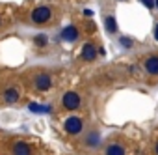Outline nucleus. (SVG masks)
Instances as JSON below:
<instances>
[{"instance_id":"obj_8","label":"nucleus","mask_w":158,"mask_h":155,"mask_svg":"<svg viewBox=\"0 0 158 155\" xmlns=\"http://www.w3.org/2000/svg\"><path fill=\"white\" fill-rule=\"evenodd\" d=\"M2 99H4V103H17L19 101V90L17 88H8L2 94Z\"/></svg>"},{"instance_id":"obj_9","label":"nucleus","mask_w":158,"mask_h":155,"mask_svg":"<svg viewBox=\"0 0 158 155\" xmlns=\"http://www.w3.org/2000/svg\"><path fill=\"white\" fill-rule=\"evenodd\" d=\"M13 155H32L30 146L26 142H15L13 144Z\"/></svg>"},{"instance_id":"obj_2","label":"nucleus","mask_w":158,"mask_h":155,"mask_svg":"<svg viewBox=\"0 0 158 155\" xmlns=\"http://www.w3.org/2000/svg\"><path fill=\"white\" fill-rule=\"evenodd\" d=\"M61 105H63L67 110H74V108L80 107V95H78L76 92H67V94H63Z\"/></svg>"},{"instance_id":"obj_6","label":"nucleus","mask_w":158,"mask_h":155,"mask_svg":"<svg viewBox=\"0 0 158 155\" xmlns=\"http://www.w3.org/2000/svg\"><path fill=\"white\" fill-rule=\"evenodd\" d=\"M82 58L88 60V62L95 60V58H97V49H95L91 43H86V45L82 47Z\"/></svg>"},{"instance_id":"obj_17","label":"nucleus","mask_w":158,"mask_h":155,"mask_svg":"<svg viewBox=\"0 0 158 155\" xmlns=\"http://www.w3.org/2000/svg\"><path fill=\"white\" fill-rule=\"evenodd\" d=\"M154 6H156V8H158V0H156V2H154Z\"/></svg>"},{"instance_id":"obj_10","label":"nucleus","mask_w":158,"mask_h":155,"mask_svg":"<svg viewBox=\"0 0 158 155\" xmlns=\"http://www.w3.org/2000/svg\"><path fill=\"white\" fill-rule=\"evenodd\" d=\"M106 155H125V148L121 144H110L106 148Z\"/></svg>"},{"instance_id":"obj_4","label":"nucleus","mask_w":158,"mask_h":155,"mask_svg":"<svg viewBox=\"0 0 158 155\" xmlns=\"http://www.w3.org/2000/svg\"><path fill=\"white\" fill-rule=\"evenodd\" d=\"M65 131L67 135H78L82 131V120L76 118V116H71L65 120Z\"/></svg>"},{"instance_id":"obj_7","label":"nucleus","mask_w":158,"mask_h":155,"mask_svg":"<svg viewBox=\"0 0 158 155\" xmlns=\"http://www.w3.org/2000/svg\"><path fill=\"white\" fill-rule=\"evenodd\" d=\"M61 38H63L65 41H74V39L78 38V30H76L73 24H69V26H65V28L61 30Z\"/></svg>"},{"instance_id":"obj_14","label":"nucleus","mask_w":158,"mask_h":155,"mask_svg":"<svg viewBox=\"0 0 158 155\" xmlns=\"http://www.w3.org/2000/svg\"><path fill=\"white\" fill-rule=\"evenodd\" d=\"M121 45H123V47H132V39H128V38H121Z\"/></svg>"},{"instance_id":"obj_5","label":"nucleus","mask_w":158,"mask_h":155,"mask_svg":"<svg viewBox=\"0 0 158 155\" xmlns=\"http://www.w3.org/2000/svg\"><path fill=\"white\" fill-rule=\"evenodd\" d=\"M145 71L149 75H158V56H149L145 60Z\"/></svg>"},{"instance_id":"obj_13","label":"nucleus","mask_w":158,"mask_h":155,"mask_svg":"<svg viewBox=\"0 0 158 155\" xmlns=\"http://www.w3.org/2000/svg\"><path fill=\"white\" fill-rule=\"evenodd\" d=\"M34 41H35V45H39V47H45V45L48 43V38L41 34V36H35V39H34Z\"/></svg>"},{"instance_id":"obj_11","label":"nucleus","mask_w":158,"mask_h":155,"mask_svg":"<svg viewBox=\"0 0 158 155\" xmlns=\"http://www.w3.org/2000/svg\"><path fill=\"white\" fill-rule=\"evenodd\" d=\"M99 133H95V131H91L89 135H88V138H86V146L88 148H95V146H99Z\"/></svg>"},{"instance_id":"obj_15","label":"nucleus","mask_w":158,"mask_h":155,"mask_svg":"<svg viewBox=\"0 0 158 155\" xmlns=\"http://www.w3.org/2000/svg\"><path fill=\"white\" fill-rule=\"evenodd\" d=\"M141 2H143L147 8H152V6H154V2H152V0H141Z\"/></svg>"},{"instance_id":"obj_3","label":"nucleus","mask_w":158,"mask_h":155,"mask_svg":"<svg viewBox=\"0 0 158 155\" xmlns=\"http://www.w3.org/2000/svg\"><path fill=\"white\" fill-rule=\"evenodd\" d=\"M34 86H35V90H39V92H47V90H50V86H52V79H50L47 73H39V75L35 77V81H34Z\"/></svg>"},{"instance_id":"obj_1","label":"nucleus","mask_w":158,"mask_h":155,"mask_svg":"<svg viewBox=\"0 0 158 155\" xmlns=\"http://www.w3.org/2000/svg\"><path fill=\"white\" fill-rule=\"evenodd\" d=\"M50 15H52L50 8L39 6V8H35V10L32 11V21H34L35 24H43V23H47V21L50 19Z\"/></svg>"},{"instance_id":"obj_16","label":"nucleus","mask_w":158,"mask_h":155,"mask_svg":"<svg viewBox=\"0 0 158 155\" xmlns=\"http://www.w3.org/2000/svg\"><path fill=\"white\" fill-rule=\"evenodd\" d=\"M154 39L158 41V23H156V26H154Z\"/></svg>"},{"instance_id":"obj_18","label":"nucleus","mask_w":158,"mask_h":155,"mask_svg":"<svg viewBox=\"0 0 158 155\" xmlns=\"http://www.w3.org/2000/svg\"><path fill=\"white\" fill-rule=\"evenodd\" d=\"M156 155H158V144H156Z\"/></svg>"},{"instance_id":"obj_12","label":"nucleus","mask_w":158,"mask_h":155,"mask_svg":"<svg viewBox=\"0 0 158 155\" xmlns=\"http://www.w3.org/2000/svg\"><path fill=\"white\" fill-rule=\"evenodd\" d=\"M104 24H106V30H108L110 34H114V32H117V23H115V19H114V17H106V21H104Z\"/></svg>"}]
</instances>
